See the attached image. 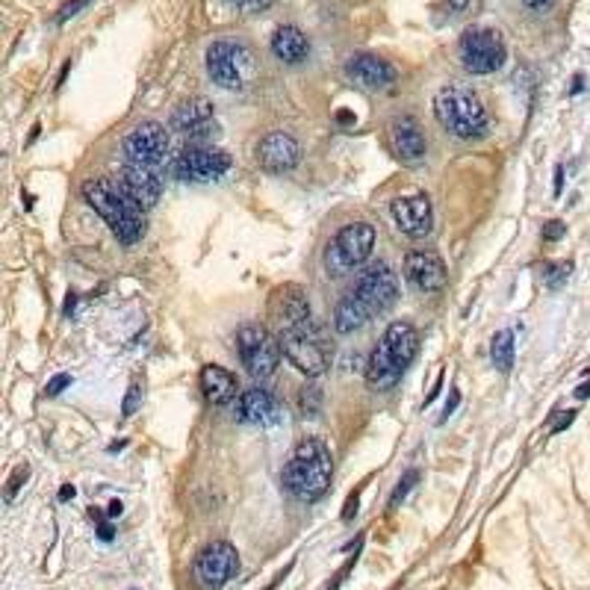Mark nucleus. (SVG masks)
I'll list each match as a JSON object with an SVG mask.
<instances>
[{
    "mask_svg": "<svg viewBox=\"0 0 590 590\" xmlns=\"http://www.w3.org/2000/svg\"><path fill=\"white\" fill-rule=\"evenodd\" d=\"M236 352H239L242 366L248 369V375L269 378V375H275L283 348H280V340L266 325L251 322L236 331Z\"/></svg>",
    "mask_w": 590,
    "mask_h": 590,
    "instance_id": "obj_7",
    "label": "nucleus"
},
{
    "mask_svg": "<svg viewBox=\"0 0 590 590\" xmlns=\"http://www.w3.org/2000/svg\"><path fill=\"white\" fill-rule=\"evenodd\" d=\"M564 234H567V225L561 222V218H552V222L543 225V239H546V242H558Z\"/></svg>",
    "mask_w": 590,
    "mask_h": 590,
    "instance_id": "obj_33",
    "label": "nucleus"
},
{
    "mask_svg": "<svg viewBox=\"0 0 590 590\" xmlns=\"http://www.w3.org/2000/svg\"><path fill=\"white\" fill-rule=\"evenodd\" d=\"M573 419H575V410H567V413H564V419H561L558 425H555L552 431H555V434H558V431H564V428H567V425H570Z\"/></svg>",
    "mask_w": 590,
    "mask_h": 590,
    "instance_id": "obj_39",
    "label": "nucleus"
},
{
    "mask_svg": "<svg viewBox=\"0 0 590 590\" xmlns=\"http://www.w3.org/2000/svg\"><path fill=\"white\" fill-rule=\"evenodd\" d=\"M582 89H584V77H582V74H575V80H573V89H570V95H578Z\"/></svg>",
    "mask_w": 590,
    "mask_h": 590,
    "instance_id": "obj_42",
    "label": "nucleus"
},
{
    "mask_svg": "<svg viewBox=\"0 0 590 590\" xmlns=\"http://www.w3.org/2000/svg\"><path fill=\"white\" fill-rule=\"evenodd\" d=\"M457 57H461L464 71L469 74H493L505 65L508 57V48H505V39H502L499 30H490V27H473L461 36V45H457Z\"/></svg>",
    "mask_w": 590,
    "mask_h": 590,
    "instance_id": "obj_8",
    "label": "nucleus"
},
{
    "mask_svg": "<svg viewBox=\"0 0 590 590\" xmlns=\"http://www.w3.org/2000/svg\"><path fill=\"white\" fill-rule=\"evenodd\" d=\"M575 396H578V399H590V381H587V384H582V387L575 390Z\"/></svg>",
    "mask_w": 590,
    "mask_h": 590,
    "instance_id": "obj_44",
    "label": "nucleus"
},
{
    "mask_svg": "<svg viewBox=\"0 0 590 590\" xmlns=\"http://www.w3.org/2000/svg\"><path fill=\"white\" fill-rule=\"evenodd\" d=\"M92 0H65L62 9H59V15H57V24H65V21H71L74 15H80V9H86Z\"/></svg>",
    "mask_w": 590,
    "mask_h": 590,
    "instance_id": "obj_30",
    "label": "nucleus"
},
{
    "mask_svg": "<svg viewBox=\"0 0 590 590\" xmlns=\"http://www.w3.org/2000/svg\"><path fill=\"white\" fill-rule=\"evenodd\" d=\"M369 319H372V313L366 310V304L357 298L354 292H345L340 301H336V307H334V327L340 334H354L360 331Z\"/></svg>",
    "mask_w": 590,
    "mask_h": 590,
    "instance_id": "obj_25",
    "label": "nucleus"
},
{
    "mask_svg": "<svg viewBox=\"0 0 590 590\" xmlns=\"http://www.w3.org/2000/svg\"><path fill=\"white\" fill-rule=\"evenodd\" d=\"M27 475H30V466H27V464H24V466H18L15 473H12V478H9V487H6V502H12V499H15L18 487H21V482H27Z\"/></svg>",
    "mask_w": 590,
    "mask_h": 590,
    "instance_id": "obj_32",
    "label": "nucleus"
},
{
    "mask_svg": "<svg viewBox=\"0 0 590 590\" xmlns=\"http://www.w3.org/2000/svg\"><path fill=\"white\" fill-rule=\"evenodd\" d=\"M561 189H564V166L555 169V195H561Z\"/></svg>",
    "mask_w": 590,
    "mask_h": 590,
    "instance_id": "obj_40",
    "label": "nucleus"
},
{
    "mask_svg": "<svg viewBox=\"0 0 590 590\" xmlns=\"http://www.w3.org/2000/svg\"><path fill=\"white\" fill-rule=\"evenodd\" d=\"M390 151L396 154L401 162H422L425 154H428V142H425V133L419 130L417 124V118H410V115H401L396 118V122L390 124Z\"/></svg>",
    "mask_w": 590,
    "mask_h": 590,
    "instance_id": "obj_19",
    "label": "nucleus"
},
{
    "mask_svg": "<svg viewBox=\"0 0 590 590\" xmlns=\"http://www.w3.org/2000/svg\"><path fill=\"white\" fill-rule=\"evenodd\" d=\"M272 53L287 65H301L310 57V41L298 27L283 24L275 30V36H272Z\"/></svg>",
    "mask_w": 590,
    "mask_h": 590,
    "instance_id": "obj_24",
    "label": "nucleus"
},
{
    "mask_svg": "<svg viewBox=\"0 0 590 590\" xmlns=\"http://www.w3.org/2000/svg\"><path fill=\"white\" fill-rule=\"evenodd\" d=\"M122 187L124 192L133 198L142 210L154 207L160 201V192H162V180L157 169H148V166H136V162H124L122 166Z\"/></svg>",
    "mask_w": 590,
    "mask_h": 590,
    "instance_id": "obj_20",
    "label": "nucleus"
},
{
    "mask_svg": "<svg viewBox=\"0 0 590 590\" xmlns=\"http://www.w3.org/2000/svg\"><path fill=\"white\" fill-rule=\"evenodd\" d=\"M434 115L440 127L455 139L473 142L487 133V109L482 97L466 86H443L434 95Z\"/></svg>",
    "mask_w": 590,
    "mask_h": 590,
    "instance_id": "obj_4",
    "label": "nucleus"
},
{
    "mask_svg": "<svg viewBox=\"0 0 590 590\" xmlns=\"http://www.w3.org/2000/svg\"><path fill=\"white\" fill-rule=\"evenodd\" d=\"M392 218H396L399 231L408 234L410 239H422L431 234L434 227V210H431V198L428 195H408V198H396L390 207Z\"/></svg>",
    "mask_w": 590,
    "mask_h": 590,
    "instance_id": "obj_16",
    "label": "nucleus"
},
{
    "mask_svg": "<svg viewBox=\"0 0 590 590\" xmlns=\"http://www.w3.org/2000/svg\"><path fill=\"white\" fill-rule=\"evenodd\" d=\"M201 392L204 399L216 404V408H227L239 399V381L234 372H227L225 366L218 363H207L201 369Z\"/></svg>",
    "mask_w": 590,
    "mask_h": 590,
    "instance_id": "obj_23",
    "label": "nucleus"
},
{
    "mask_svg": "<svg viewBox=\"0 0 590 590\" xmlns=\"http://www.w3.org/2000/svg\"><path fill=\"white\" fill-rule=\"evenodd\" d=\"M278 340L283 348V357H287L301 375L316 378L331 366L327 348L322 345L319 336L313 334V325L301 327V331H283V334H278Z\"/></svg>",
    "mask_w": 590,
    "mask_h": 590,
    "instance_id": "obj_11",
    "label": "nucleus"
},
{
    "mask_svg": "<svg viewBox=\"0 0 590 590\" xmlns=\"http://www.w3.org/2000/svg\"><path fill=\"white\" fill-rule=\"evenodd\" d=\"M171 130H178L183 136H192V139H204L210 136V130H216V118H213V104L207 97H189L174 106L171 113Z\"/></svg>",
    "mask_w": 590,
    "mask_h": 590,
    "instance_id": "obj_18",
    "label": "nucleus"
},
{
    "mask_svg": "<svg viewBox=\"0 0 590 590\" xmlns=\"http://www.w3.org/2000/svg\"><path fill=\"white\" fill-rule=\"evenodd\" d=\"M404 278H408L419 292H440L446 287V263L434 251H410L404 257Z\"/></svg>",
    "mask_w": 590,
    "mask_h": 590,
    "instance_id": "obj_17",
    "label": "nucleus"
},
{
    "mask_svg": "<svg viewBox=\"0 0 590 590\" xmlns=\"http://www.w3.org/2000/svg\"><path fill=\"white\" fill-rule=\"evenodd\" d=\"M231 6H236V9H242V12H260V9H266V6H272L275 0H227Z\"/></svg>",
    "mask_w": 590,
    "mask_h": 590,
    "instance_id": "obj_35",
    "label": "nucleus"
},
{
    "mask_svg": "<svg viewBox=\"0 0 590 590\" xmlns=\"http://www.w3.org/2000/svg\"><path fill=\"white\" fill-rule=\"evenodd\" d=\"M298 410L301 417H319L322 413V390L310 384V387H301L298 392Z\"/></svg>",
    "mask_w": 590,
    "mask_h": 590,
    "instance_id": "obj_27",
    "label": "nucleus"
},
{
    "mask_svg": "<svg viewBox=\"0 0 590 590\" xmlns=\"http://www.w3.org/2000/svg\"><path fill=\"white\" fill-rule=\"evenodd\" d=\"M83 201L109 225V231L122 245H136L145 236V210L124 192L122 183H113L106 178H92L83 183Z\"/></svg>",
    "mask_w": 590,
    "mask_h": 590,
    "instance_id": "obj_1",
    "label": "nucleus"
},
{
    "mask_svg": "<svg viewBox=\"0 0 590 590\" xmlns=\"http://www.w3.org/2000/svg\"><path fill=\"white\" fill-rule=\"evenodd\" d=\"M269 319L283 331H301V327L313 325V307H310V292L298 287V283H280L269 295Z\"/></svg>",
    "mask_w": 590,
    "mask_h": 590,
    "instance_id": "obj_10",
    "label": "nucleus"
},
{
    "mask_svg": "<svg viewBox=\"0 0 590 590\" xmlns=\"http://www.w3.org/2000/svg\"><path fill=\"white\" fill-rule=\"evenodd\" d=\"M490 360L499 372H511L513 366V334L511 331H499L490 343Z\"/></svg>",
    "mask_w": 590,
    "mask_h": 590,
    "instance_id": "obj_26",
    "label": "nucleus"
},
{
    "mask_svg": "<svg viewBox=\"0 0 590 590\" xmlns=\"http://www.w3.org/2000/svg\"><path fill=\"white\" fill-rule=\"evenodd\" d=\"M65 387H71V375H68V372H59V375H53V378L48 381L45 396H59Z\"/></svg>",
    "mask_w": 590,
    "mask_h": 590,
    "instance_id": "obj_34",
    "label": "nucleus"
},
{
    "mask_svg": "<svg viewBox=\"0 0 590 590\" xmlns=\"http://www.w3.org/2000/svg\"><path fill=\"white\" fill-rule=\"evenodd\" d=\"M352 292L366 304L369 313L381 316L399 301V278L387 263H372L357 275Z\"/></svg>",
    "mask_w": 590,
    "mask_h": 590,
    "instance_id": "obj_12",
    "label": "nucleus"
},
{
    "mask_svg": "<svg viewBox=\"0 0 590 590\" xmlns=\"http://www.w3.org/2000/svg\"><path fill=\"white\" fill-rule=\"evenodd\" d=\"M522 3H526L529 9H534V12H537V9H546L552 3V0H522Z\"/></svg>",
    "mask_w": 590,
    "mask_h": 590,
    "instance_id": "obj_41",
    "label": "nucleus"
},
{
    "mask_svg": "<svg viewBox=\"0 0 590 590\" xmlns=\"http://www.w3.org/2000/svg\"><path fill=\"white\" fill-rule=\"evenodd\" d=\"M375 248V227L369 222H352L345 225L325 248V272L331 278H343L348 272H354L372 257Z\"/></svg>",
    "mask_w": 590,
    "mask_h": 590,
    "instance_id": "obj_5",
    "label": "nucleus"
},
{
    "mask_svg": "<svg viewBox=\"0 0 590 590\" xmlns=\"http://www.w3.org/2000/svg\"><path fill=\"white\" fill-rule=\"evenodd\" d=\"M419 352V331L410 322H392L381 343L375 345V352L369 354L366 363V384L384 392L392 390L401 381L404 369L413 363V357Z\"/></svg>",
    "mask_w": 590,
    "mask_h": 590,
    "instance_id": "obj_3",
    "label": "nucleus"
},
{
    "mask_svg": "<svg viewBox=\"0 0 590 590\" xmlns=\"http://www.w3.org/2000/svg\"><path fill=\"white\" fill-rule=\"evenodd\" d=\"M227 169H231V157L222 148H213V145H189L174 160V174L180 180H192V183L218 180Z\"/></svg>",
    "mask_w": 590,
    "mask_h": 590,
    "instance_id": "obj_13",
    "label": "nucleus"
},
{
    "mask_svg": "<svg viewBox=\"0 0 590 590\" xmlns=\"http://www.w3.org/2000/svg\"><path fill=\"white\" fill-rule=\"evenodd\" d=\"M74 304H77V295L68 292V298H65V316H68V313L74 310Z\"/></svg>",
    "mask_w": 590,
    "mask_h": 590,
    "instance_id": "obj_43",
    "label": "nucleus"
},
{
    "mask_svg": "<svg viewBox=\"0 0 590 590\" xmlns=\"http://www.w3.org/2000/svg\"><path fill=\"white\" fill-rule=\"evenodd\" d=\"M239 570V552L234 543L227 540H213L195 555L192 564V578L195 584L204 590H222Z\"/></svg>",
    "mask_w": 590,
    "mask_h": 590,
    "instance_id": "obj_9",
    "label": "nucleus"
},
{
    "mask_svg": "<svg viewBox=\"0 0 590 590\" xmlns=\"http://www.w3.org/2000/svg\"><path fill=\"white\" fill-rule=\"evenodd\" d=\"M419 482V469H408L401 478H399V484H396V490H392V496H390V508L396 511L404 499H408V493L413 490V484Z\"/></svg>",
    "mask_w": 590,
    "mask_h": 590,
    "instance_id": "obj_28",
    "label": "nucleus"
},
{
    "mask_svg": "<svg viewBox=\"0 0 590 590\" xmlns=\"http://www.w3.org/2000/svg\"><path fill=\"white\" fill-rule=\"evenodd\" d=\"M354 513H357V493H354L352 499H348V505H345V511H343V520H345V522H352Z\"/></svg>",
    "mask_w": 590,
    "mask_h": 590,
    "instance_id": "obj_37",
    "label": "nucleus"
},
{
    "mask_svg": "<svg viewBox=\"0 0 590 590\" xmlns=\"http://www.w3.org/2000/svg\"><path fill=\"white\" fill-rule=\"evenodd\" d=\"M457 401H461V392H457V387H452V396H449V401H446V410H443L446 417H452V413H455ZM446 417H443V419H446Z\"/></svg>",
    "mask_w": 590,
    "mask_h": 590,
    "instance_id": "obj_36",
    "label": "nucleus"
},
{
    "mask_svg": "<svg viewBox=\"0 0 590 590\" xmlns=\"http://www.w3.org/2000/svg\"><path fill=\"white\" fill-rule=\"evenodd\" d=\"M334 478V455L331 449L319 440V437H307L292 449L287 466H283L280 482L287 487V493L295 502L313 505L319 502Z\"/></svg>",
    "mask_w": 590,
    "mask_h": 590,
    "instance_id": "obj_2",
    "label": "nucleus"
},
{
    "mask_svg": "<svg viewBox=\"0 0 590 590\" xmlns=\"http://www.w3.org/2000/svg\"><path fill=\"white\" fill-rule=\"evenodd\" d=\"M345 74L354 83L366 86V89H387V86L396 80L392 65L387 59L375 57V53H354V57L345 62Z\"/></svg>",
    "mask_w": 590,
    "mask_h": 590,
    "instance_id": "obj_21",
    "label": "nucleus"
},
{
    "mask_svg": "<svg viewBox=\"0 0 590 590\" xmlns=\"http://www.w3.org/2000/svg\"><path fill=\"white\" fill-rule=\"evenodd\" d=\"M254 157H257V166L263 171L283 174V171H292L301 162V145L289 133L275 130V133H269L257 142Z\"/></svg>",
    "mask_w": 590,
    "mask_h": 590,
    "instance_id": "obj_15",
    "label": "nucleus"
},
{
    "mask_svg": "<svg viewBox=\"0 0 590 590\" xmlns=\"http://www.w3.org/2000/svg\"><path fill=\"white\" fill-rule=\"evenodd\" d=\"M71 496H74V487H68V484H65V487L59 490V499H71Z\"/></svg>",
    "mask_w": 590,
    "mask_h": 590,
    "instance_id": "obj_45",
    "label": "nucleus"
},
{
    "mask_svg": "<svg viewBox=\"0 0 590 590\" xmlns=\"http://www.w3.org/2000/svg\"><path fill=\"white\" fill-rule=\"evenodd\" d=\"M139 401H142V387H139V381H130V390H127V399H124V408H122L124 417H133Z\"/></svg>",
    "mask_w": 590,
    "mask_h": 590,
    "instance_id": "obj_31",
    "label": "nucleus"
},
{
    "mask_svg": "<svg viewBox=\"0 0 590 590\" xmlns=\"http://www.w3.org/2000/svg\"><path fill=\"white\" fill-rule=\"evenodd\" d=\"M207 74L222 89H245L251 74H254V53L239 41L218 39L207 48Z\"/></svg>",
    "mask_w": 590,
    "mask_h": 590,
    "instance_id": "obj_6",
    "label": "nucleus"
},
{
    "mask_svg": "<svg viewBox=\"0 0 590 590\" xmlns=\"http://www.w3.org/2000/svg\"><path fill=\"white\" fill-rule=\"evenodd\" d=\"M124 154L127 162L157 169L169 154V133L160 122H142L124 136Z\"/></svg>",
    "mask_w": 590,
    "mask_h": 590,
    "instance_id": "obj_14",
    "label": "nucleus"
},
{
    "mask_svg": "<svg viewBox=\"0 0 590 590\" xmlns=\"http://www.w3.org/2000/svg\"><path fill=\"white\" fill-rule=\"evenodd\" d=\"M570 269H573V263H549V266H546V272H543L546 287H549V289H558L561 283L570 278Z\"/></svg>",
    "mask_w": 590,
    "mask_h": 590,
    "instance_id": "obj_29",
    "label": "nucleus"
},
{
    "mask_svg": "<svg viewBox=\"0 0 590 590\" xmlns=\"http://www.w3.org/2000/svg\"><path fill=\"white\" fill-rule=\"evenodd\" d=\"M278 417V404L272 399L269 390H260V387H251L242 390L239 399L234 401V419L236 422H245V425H266Z\"/></svg>",
    "mask_w": 590,
    "mask_h": 590,
    "instance_id": "obj_22",
    "label": "nucleus"
},
{
    "mask_svg": "<svg viewBox=\"0 0 590 590\" xmlns=\"http://www.w3.org/2000/svg\"><path fill=\"white\" fill-rule=\"evenodd\" d=\"M122 511H124V505L115 499V502H109V508H106V517H109V520H113V517H122Z\"/></svg>",
    "mask_w": 590,
    "mask_h": 590,
    "instance_id": "obj_38",
    "label": "nucleus"
}]
</instances>
